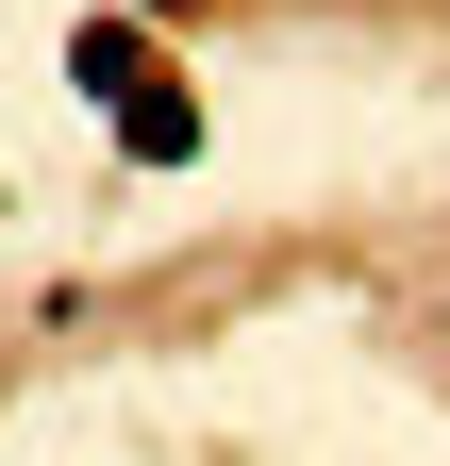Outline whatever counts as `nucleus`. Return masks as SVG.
Listing matches in <instances>:
<instances>
[{
  "label": "nucleus",
  "mask_w": 450,
  "mask_h": 466,
  "mask_svg": "<svg viewBox=\"0 0 450 466\" xmlns=\"http://www.w3.org/2000/svg\"><path fill=\"white\" fill-rule=\"evenodd\" d=\"M134 17H167V0H134Z\"/></svg>",
  "instance_id": "obj_3"
},
{
  "label": "nucleus",
  "mask_w": 450,
  "mask_h": 466,
  "mask_svg": "<svg viewBox=\"0 0 450 466\" xmlns=\"http://www.w3.org/2000/svg\"><path fill=\"white\" fill-rule=\"evenodd\" d=\"M118 150H134V167H200V100H184V84H150V100L118 116Z\"/></svg>",
  "instance_id": "obj_2"
},
{
  "label": "nucleus",
  "mask_w": 450,
  "mask_h": 466,
  "mask_svg": "<svg viewBox=\"0 0 450 466\" xmlns=\"http://www.w3.org/2000/svg\"><path fill=\"white\" fill-rule=\"evenodd\" d=\"M67 84H84L100 116H134V100L167 84V67H150V17H84V34H67Z\"/></svg>",
  "instance_id": "obj_1"
}]
</instances>
